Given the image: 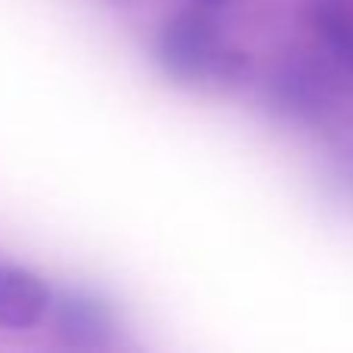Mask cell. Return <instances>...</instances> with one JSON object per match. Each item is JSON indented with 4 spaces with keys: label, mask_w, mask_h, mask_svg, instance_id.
<instances>
[{
    "label": "cell",
    "mask_w": 353,
    "mask_h": 353,
    "mask_svg": "<svg viewBox=\"0 0 353 353\" xmlns=\"http://www.w3.org/2000/svg\"><path fill=\"white\" fill-rule=\"evenodd\" d=\"M155 62L176 84H242L248 56L223 43L220 25L205 10H183L159 28Z\"/></svg>",
    "instance_id": "obj_1"
},
{
    "label": "cell",
    "mask_w": 353,
    "mask_h": 353,
    "mask_svg": "<svg viewBox=\"0 0 353 353\" xmlns=\"http://www.w3.org/2000/svg\"><path fill=\"white\" fill-rule=\"evenodd\" d=\"M347 78L350 72H344L323 50L288 53L270 74V99L292 121L325 124L347 99Z\"/></svg>",
    "instance_id": "obj_2"
},
{
    "label": "cell",
    "mask_w": 353,
    "mask_h": 353,
    "mask_svg": "<svg viewBox=\"0 0 353 353\" xmlns=\"http://www.w3.org/2000/svg\"><path fill=\"white\" fill-rule=\"evenodd\" d=\"M53 332L65 347L74 350H99L115 338V313L103 298L81 288H68L56 301H50Z\"/></svg>",
    "instance_id": "obj_3"
},
{
    "label": "cell",
    "mask_w": 353,
    "mask_h": 353,
    "mask_svg": "<svg viewBox=\"0 0 353 353\" xmlns=\"http://www.w3.org/2000/svg\"><path fill=\"white\" fill-rule=\"evenodd\" d=\"M47 282L37 273L12 263H0V329L22 332L37 325L50 310Z\"/></svg>",
    "instance_id": "obj_4"
},
{
    "label": "cell",
    "mask_w": 353,
    "mask_h": 353,
    "mask_svg": "<svg viewBox=\"0 0 353 353\" xmlns=\"http://www.w3.org/2000/svg\"><path fill=\"white\" fill-rule=\"evenodd\" d=\"M307 22L319 50L353 74V0H313Z\"/></svg>",
    "instance_id": "obj_5"
},
{
    "label": "cell",
    "mask_w": 353,
    "mask_h": 353,
    "mask_svg": "<svg viewBox=\"0 0 353 353\" xmlns=\"http://www.w3.org/2000/svg\"><path fill=\"white\" fill-rule=\"evenodd\" d=\"M192 3H199L201 10H220V6H223L226 0H192Z\"/></svg>",
    "instance_id": "obj_6"
},
{
    "label": "cell",
    "mask_w": 353,
    "mask_h": 353,
    "mask_svg": "<svg viewBox=\"0 0 353 353\" xmlns=\"http://www.w3.org/2000/svg\"><path fill=\"white\" fill-rule=\"evenodd\" d=\"M121 3H130V0H121Z\"/></svg>",
    "instance_id": "obj_7"
}]
</instances>
